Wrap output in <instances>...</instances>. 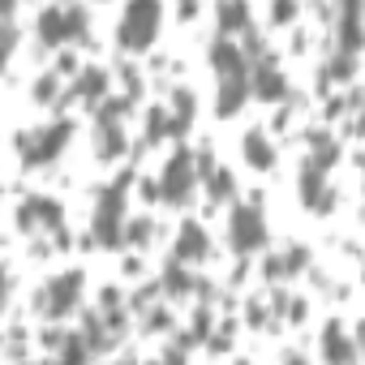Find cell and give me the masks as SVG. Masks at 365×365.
<instances>
[{"mask_svg":"<svg viewBox=\"0 0 365 365\" xmlns=\"http://www.w3.org/2000/svg\"><path fill=\"white\" fill-rule=\"evenodd\" d=\"M159 18H163L159 0H129L125 18H120V48H129V52L150 48L159 35Z\"/></svg>","mask_w":365,"mask_h":365,"instance_id":"1","label":"cell"},{"mask_svg":"<svg viewBox=\"0 0 365 365\" xmlns=\"http://www.w3.org/2000/svg\"><path fill=\"white\" fill-rule=\"evenodd\" d=\"M125 190H129V172L116 180L112 190H103L99 207H95V241L99 245H120V228H125Z\"/></svg>","mask_w":365,"mask_h":365,"instance_id":"2","label":"cell"},{"mask_svg":"<svg viewBox=\"0 0 365 365\" xmlns=\"http://www.w3.org/2000/svg\"><path fill=\"white\" fill-rule=\"evenodd\" d=\"M228 241L237 254H254L262 241H267V224H262V211L258 202H245L232 211V228H228Z\"/></svg>","mask_w":365,"mask_h":365,"instance_id":"3","label":"cell"},{"mask_svg":"<svg viewBox=\"0 0 365 365\" xmlns=\"http://www.w3.org/2000/svg\"><path fill=\"white\" fill-rule=\"evenodd\" d=\"M65 138H69V120H56V125H48V129H39V133L18 138V150L26 155V163H52V159L61 155Z\"/></svg>","mask_w":365,"mask_h":365,"instance_id":"4","label":"cell"},{"mask_svg":"<svg viewBox=\"0 0 365 365\" xmlns=\"http://www.w3.org/2000/svg\"><path fill=\"white\" fill-rule=\"evenodd\" d=\"M159 194L168 202H185L194 194V155L190 150H176L163 168V180H159Z\"/></svg>","mask_w":365,"mask_h":365,"instance_id":"5","label":"cell"},{"mask_svg":"<svg viewBox=\"0 0 365 365\" xmlns=\"http://www.w3.org/2000/svg\"><path fill=\"white\" fill-rule=\"evenodd\" d=\"M78 292H82V271H65L61 279L48 284V292H43L48 301H43V309L61 318V314H69V309L78 305Z\"/></svg>","mask_w":365,"mask_h":365,"instance_id":"6","label":"cell"},{"mask_svg":"<svg viewBox=\"0 0 365 365\" xmlns=\"http://www.w3.org/2000/svg\"><path fill=\"white\" fill-rule=\"evenodd\" d=\"M207 250H211V241H207L202 224H194V220L180 224V232H176V262H202Z\"/></svg>","mask_w":365,"mask_h":365,"instance_id":"7","label":"cell"},{"mask_svg":"<svg viewBox=\"0 0 365 365\" xmlns=\"http://www.w3.org/2000/svg\"><path fill=\"white\" fill-rule=\"evenodd\" d=\"M301 194H305V202H309L314 211H327V207H331V198H327L331 190H327V180H322V168H318L314 159L301 168Z\"/></svg>","mask_w":365,"mask_h":365,"instance_id":"8","label":"cell"},{"mask_svg":"<svg viewBox=\"0 0 365 365\" xmlns=\"http://www.w3.org/2000/svg\"><path fill=\"white\" fill-rule=\"evenodd\" d=\"M245 91H250L245 73H220V116H232L245 103Z\"/></svg>","mask_w":365,"mask_h":365,"instance_id":"9","label":"cell"},{"mask_svg":"<svg viewBox=\"0 0 365 365\" xmlns=\"http://www.w3.org/2000/svg\"><path fill=\"white\" fill-rule=\"evenodd\" d=\"M39 35H43V43H48V48H52V43H65V39H69L65 9H43V18H39Z\"/></svg>","mask_w":365,"mask_h":365,"instance_id":"10","label":"cell"},{"mask_svg":"<svg viewBox=\"0 0 365 365\" xmlns=\"http://www.w3.org/2000/svg\"><path fill=\"white\" fill-rule=\"evenodd\" d=\"M254 95H258V99H279V95H284V73H279L271 61L254 73Z\"/></svg>","mask_w":365,"mask_h":365,"instance_id":"11","label":"cell"},{"mask_svg":"<svg viewBox=\"0 0 365 365\" xmlns=\"http://www.w3.org/2000/svg\"><path fill=\"white\" fill-rule=\"evenodd\" d=\"M245 159H250V168H271V163H275V150H271V142L262 138V129H250V133H245Z\"/></svg>","mask_w":365,"mask_h":365,"instance_id":"12","label":"cell"},{"mask_svg":"<svg viewBox=\"0 0 365 365\" xmlns=\"http://www.w3.org/2000/svg\"><path fill=\"white\" fill-rule=\"evenodd\" d=\"M322 356H331V361H356V348L344 339L339 327H327V335H322Z\"/></svg>","mask_w":365,"mask_h":365,"instance_id":"13","label":"cell"},{"mask_svg":"<svg viewBox=\"0 0 365 365\" xmlns=\"http://www.w3.org/2000/svg\"><path fill=\"white\" fill-rule=\"evenodd\" d=\"M103 91H108V73H103V69H86V73L78 78V99L99 103V99H103Z\"/></svg>","mask_w":365,"mask_h":365,"instance_id":"14","label":"cell"},{"mask_svg":"<svg viewBox=\"0 0 365 365\" xmlns=\"http://www.w3.org/2000/svg\"><path fill=\"white\" fill-rule=\"evenodd\" d=\"M125 150V129L120 125H99V159H116Z\"/></svg>","mask_w":365,"mask_h":365,"instance_id":"15","label":"cell"},{"mask_svg":"<svg viewBox=\"0 0 365 365\" xmlns=\"http://www.w3.org/2000/svg\"><path fill=\"white\" fill-rule=\"evenodd\" d=\"M250 22V5H245V0H224V5H220V26L224 31H241Z\"/></svg>","mask_w":365,"mask_h":365,"instance_id":"16","label":"cell"},{"mask_svg":"<svg viewBox=\"0 0 365 365\" xmlns=\"http://www.w3.org/2000/svg\"><path fill=\"white\" fill-rule=\"evenodd\" d=\"M202 176H207V190H211V198H215V202L232 198V172H224V168H215V163H211Z\"/></svg>","mask_w":365,"mask_h":365,"instance_id":"17","label":"cell"},{"mask_svg":"<svg viewBox=\"0 0 365 365\" xmlns=\"http://www.w3.org/2000/svg\"><path fill=\"white\" fill-rule=\"evenodd\" d=\"M215 69L220 73H245V61H241V52L232 48V43H215Z\"/></svg>","mask_w":365,"mask_h":365,"instance_id":"18","label":"cell"},{"mask_svg":"<svg viewBox=\"0 0 365 365\" xmlns=\"http://www.w3.org/2000/svg\"><path fill=\"white\" fill-rule=\"evenodd\" d=\"M163 288H168L172 297H180V292H194V275H185V271H180V262H172V267L163 271Z\"/></svg>","mask_w":365,"mask_h":365,"instance_id":"19","label":"cell"},{"mask_svg":"<svg viewBox=\"0 0 365 365\" xmlns=\"http://www.w3.org/2000/svg\"><path fill=\"white\" fill-rule=\"evenodd\" d=\"M14 43H18V31L9 26V22H0V65L9 61V52H14Z\"/></svg>","mask_w":365,"mask_h":365,"instance_id":"20","label":"cell"},{"mask_svg":"<svg viewBox=\"0 0 365 365\" xmlns=\"http://www.w3.org/2000/svg\"><path fill=\"white\" fill-rule=\"evenodd\" d=\"M65 22H69V35H73V39H86V31H91V26H86V14H82V9H69V14H65Z\"/></svg>","mask_w":365,"mask_h":365,"instance_id":"21","label":"cell"},{"mask_svg":"<svg viewBox=\"0 0 365 365\" xmlns=\"http://www.w3.org/2000/svg\"><path fill=\"white\" fill-rule=\"evenodd\" d=\"M129 241H133V245H146V241H150V220L129 224Z\"/></svg>","mask_w":365,"mask_h":365,"instance_id":"22","label":"cell"},{"mask_svg":"<svg viewBox=\"0 0 365 365\" xmlns=\"http://www.w3.org/2000/svg\"><path fill=\"white\" fill-rule=\"evenodd\" d=\"M52 91H56V78H52V73H48V78H39V99H43V103L52 99Z\"/></svg>","mask_w":365,"mask_h":365,"instance_id":"23","label":"cell"},{"mask_svg":"<svg viewBox=\"0 0 365 365\" xmlns=\"http://www.w3.org/2000/svg\"><path fill=\"white\" fill-rule=\"evenodd\" d=\"M275 18H279V22L292 18V0H275Z\"/></svg>","mask_w":365,"mask_h":365,"instance_id":"24","label":"cell"},{"mask_svg":"<svg viewBox=\"0 0 365 365\" xmlns=\"http://www.w3.org/2000/svg\"><path fill=\"white\" fill-rule=\"evenodd\" d=\"M9 9H14V0H0V18H5Z\"/></svg>","mask_w":365,"mask_h":365,"instance_id":"25","label":"cell"}]
</instances>
